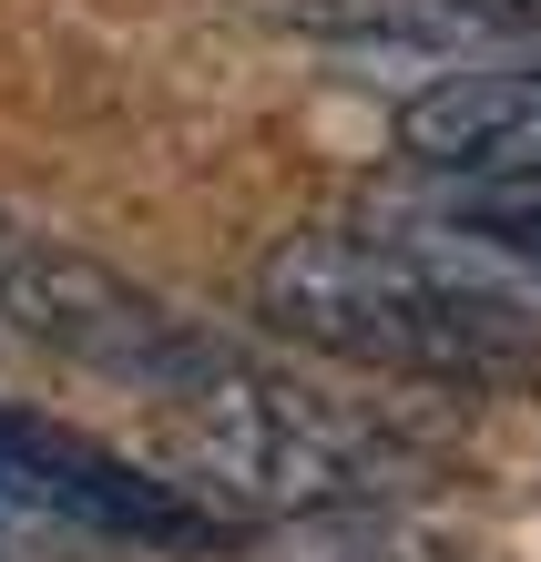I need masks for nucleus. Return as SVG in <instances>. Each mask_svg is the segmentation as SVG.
Here are the masks:
<instances>
[{
    "label": "nucleus",
    "mask_w": 541,
    "mask_h": 562,
    "mask_svg": "<svg viewBox=\"0 0 541 562\" xmlns=\"http://www.w3.org/2000/svg\"><path fill=\"white\" fill-rule=\"evenodd\" d=\"M256 317L296 348L358 358V369H388V379H450V389L541 379V327L531 317L491 307L460 277H439L419 246H398L368 215L296 225L256 277Z\"/></svg>",
    "instance_id": "obj_1"
},
{
    "label": "nucleus",
    "mask_w": 541,
    "mask_h": 562,
    "mask_svg": "<svg viewBox=\"0 0 541 562\" xmlns=\"http://www.w3.org/2000/svg\"><path fill=\"white\" fill-rule=\"evenodd\" d=\"M0 348L82 369V379H113L154 409H194L215 379L246 369V348L215 338L194 307H174L144 277L103 267L92 246L11 225V215H0Z\"/></svg>",
    "instance_id": "obj_2"
},
{
    "label": "nucleus",
    "mask_w": 541,
    "mask_h": 562,
    "mask_svg": "<svg viewBox=\"0 0 541 562\" xmlns=\"http://www.w3.org/2000/svg\"><path fill=\"white\" fill-rule=\"evenodd\" d=\"M184 450H174V481L205 502L215 521H286V512H348V502H379L398 491V450L379 419L317 400L307 379H277V369H235L215 379L194 409H174Z\"/></svg>",
    "instance_id": "obj_3"
},
{
    "label": "nucleus",
    "mask_w": 541,
    "mask_h": 562,
    "mask_svg": "<svg viewBox=\"0 0 541 562\" xmlns=\"http://www.w3.org/2000/svg\"><path fill=\"white\" fill-rule=\"evenodd\" d=\"M0 521H61L92 542H133V552H215L235 542V521H215L174 471L103 450L72 419H42L21 400H0Z\"/></svg>",
    "instance_id": "obj_4"
},
{
    "label": "nucleus",
    "mask_w": 541,
    "mask_h": 562,
    "mask_svg": "<svg viewBox=\"0 0 541 562\" xmlns=\"http://www.w3.org/2000/svg\"><path fill=\"white\" fill-rule=\"evenodd\" d=\"M388 144H398V175L541 194V52H491L460 72H429L398 103Z\"/></svg>",
    "instance_id": "obj_5"
},
{
    "label": "nucleus",
    "mask_w": 541,
    "mask_h": 562,
    "mask_svg": "<svg viewBox=\"0 0 541 562\" xmlns=\"http://www.w3.org/2000/svg\"><path fill=\"white\" fill-rule=\"evenodd\" d=\"M286 31L348 52V61H409V72H460V61H491V31L470 0H256Z\"/></svg>",
    "instance_id": "obj_6"
},
{
    "label": "nucleus",
    "mask_w": 541,
    "mask_h": 562,
    "mask_svg": "<svg viewBox=\"0 0 541 562\" xmlns=\"http://www.w3.org/2000/svg\"><path fill=\"white\" fill-rule=\"evenodd\" d=\"M470 11H481L491 42H531L541 52V0H470Z\"/></svg>",
    "instance_id": "obj_7"
}]
</instances>
